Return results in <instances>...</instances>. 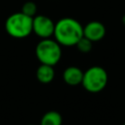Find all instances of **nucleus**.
<instances>
[{
	"mask_svg": "<svg viewBox=\"0 0 125 125\" xmlns=\"http://www.w3.org/2000/svg\"><path fill=\"white\" fill-rule=\"evenodd\" d=\"M21 12L23 13V14H25L28 17L33 18L34 16L37 15V5L33 1H26L21 6Z\"/></svg>",
	"mask_w": 125,
	"mask_h": 125,
	"instance_id": "10",
	"label": "nucleus"
},
{
	"mask_svg": "<svg viewBox=\"0 0 125 125\" xmlns=\"http://www.w3.org/2000/svg\"><path fill=\"white\" fill-rule=\"evenodd\" d=\"M55 75H56V72H55L54 66L48 65V64L40 63V65L36 68V71H35L36 79L41 84H50L54 80Z\"/></svg>",
	"mask_w": 125,
	"mask_h": 125,
	"instance_id": "8",
	"label": "nucleus"
},
{
	"mask_svg": "<svg viewBox=\"0 0 125 125\" xmlns=\"http://www.w3.org/2000/svg\"><path fill=\"white\" fill-rule=\"evenodd\" d=\"M4 27L12 38L24 39L32 33V18L21 12H15L6 19Z\"/></svg>",
	"mask_w": 125,
	"mask_h": 125,
	"instance_id": "2",
	"label": "nucleus"
},
{
	"mask_svg": "<svg viewBox=\"0 0 125 125\" xmlns=\"http://www.w3.org/2000/svg\"><path fill=\"white\" fill-rule=\"evenodd\" d=\"M108 74L101 65H92L83 71L81 85L89 93L97 94L102 92L107 85Z\"/></svg>",
	"mask_w": 125,
	"mask_h": 125,
	"instance_id": "4",
	"label": "nucleus"
},
{
	"mask_svg": "<svg viewBox=\"0 0 125 125\" xmlns=\"http://www.w3.org/2000/svg\"><path fill=\"white\" fill-rule=\"evenodd\" d=\"M28 125H36V124H28Z\"/></svg>",
	"mask_w": 125,
	"mask_h": 125,
	"instance_id": "13",
	"label": "nucleus"
},
{
	"mask_svg": "<svg viewBox=\"0 0 125 125\" xmlns=\"http://www.w3.org/2000/svg\"><path fill=\"white\" fill-rule=\"evenodd\" d=\"M53 37L62 47H75L83 37V25L74 18H62L55 22Z\"/></svg>",
	"mask_w": 125,
	"mask_h": 125,
	"instance_id": "1",
	"label": "nucleus"
},
{
	"mask_svg": "<svg viewBox=\"0 0 125 125\" xmlns=\"http://www.w3.org/2000/svg\"><path fill=\"white\" fill-rule=\"evenodd\" d=\"M35 56L40 63L55 66L62 60V46L52 37L40 39L35 46Z\"/></svg>",
	"mask_w": 125,
	"mask_h": 125,
	"instance_id": "3",
	"label": "nucleus"
},
{
	"mask_svg": "<svg viewBox=\"0 0 125 125\" xmlns=\"http://www.w3.org/2000/svg\"><path fill=\"white\" fill-rule=\"evenodd\" d=\"M62 116L57 110H48L40 118L39 125H62Z\"/></svg>",
	"mask_w": 125,
	"mask_h": 125,
	"instance_id": "9",
	"label": "nucleus"
},
{
	"mask_svg": "<svg viewBox=\"0 0 125 125\" xmlns=\"http://www.w3.org/2000/svg\"><path fill=\"white\" fill-rule=\"evenodd\" d=\"M122 125H125V123H123V124H122Z\"/></svg>",
	"mask_w": 125,
	"mask_h": 125,
	"instance_id": "14",
	"label": "nucleus"
},
{
	"mask_svg": "<svg viewBox=\"0 0 125 125\" xmlns=\"http://www.w3.org/2000/svg\"><path fill=\"white\" fill-rule=\"evenodd\" d=\"M62 80L66 85L69 86H78L81 85L83 70L76 65H69L65 67L62 74Z\"/></svg>",
	"mask_w": 125,
	"mask_h": 125,
	"instance_id": "7",
	"label": "nucleus"
},
{
	"mask_svg": "<svg viewBox=\"0 0 125 125\" xmlns=\"http://www.w3.org/2000/svg\"><path fill=\"white\" fill-rule=\"evenodd\" d=\"M55 21L48 16L36 15L32 18V33L38 38L45 39L53 37Z\"/></svg>",
	"mask_w": 125,
	"mask_h": 125,
	"instance_id": "5",
	"label": "nucleus"
},
{
	"mask_svg": "<svg viewBox=\"0 0 125 125\" xmlns=\"http://www.w3.org/2000/svg\"><path fill=\"white\" fill-rule=\"evenodd\" d=\"M75 47H76V49H77L80 53H82V54H87V53H89V52L92 50V48H93V42H91L89 39H87V38H85V37L83 36V37L76 43Z\"/></svg>",
	"mask_w": 125,
	"mask_h": 125,
	"instance_id": "11",
	"label": "nucleus"
},
{
	"mask_svg": "<svg viewBox=\"0 0 125 125\" xmlns=\"http://www.w3.org/2000/svg\"><path fill=\"white\" fill-rule=\"evenodd\" d=\"M121 21H122V23H123V25L125 26V15L122 17V20H121Z\"/></svg>",
	"mask_w": 125,
	"mask_h": 125,
	"instance_id": "12",
	"label": "nucleus"
},
{
	"mask_svg": "<svg viewBox=\"0 0 125 125\" xmlns=\"http://www.w3.org/2000/svg\"><path fill=\"white\" fill-rule=\"evenodd\" d=\"M106 28L104 24L99 21H90L83 25V36L91 42H99L104 38Z\"/></svg>",
	"mask_w": 125,
	"mask_h": 125,
	"instance_id": "6",
	"label": "nucleus"
}]
</instances>
